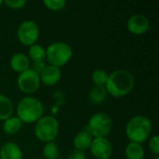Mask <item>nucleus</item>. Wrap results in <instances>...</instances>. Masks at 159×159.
I'll use <instances>...</instances> for the list:
<instances>
[{
    "label": "nucleus",
    "instance_id": "10",
    "mask_svg": "<svg viewBox=\"0 0 159 159\" xmlns=\"http://www.w3.org/2000/svg\"><path fill=\"white\" fill-rule=\"evenodd\" d=\"M127 29L132 34L142 35L149 31L150 21L148 18L143 14H134L128 19Z\"/></svg>",
    "mask_w": 159,
    "mask_h": 159
},
{
    "label": "nucleus",
    "instance_id": "2",
    "mask_svg": "<svg viewBox=\"0 0 159 159\" xmlns=\"http://www.w3.org/2000/svg\"><path fill=\"white\" fill-rule=\"evenodd\" d=\"M152 131L153 125L151 119L142 115L131 117L128 121L125 129L126 136L130 143H136L140 144L149 139Z\"/></svg>",
    "mask_w": 159,
    "mask_h": 159
},
{
    "label": "nucleus",
    "instance_id": "3",
    "mask_svg": "<svg viewBox=\"0 0 159 159\" xmlns=\"http://www.w3.org/2000/svg\"><path fill=\"white\" fill-rule=\"evenodd\" d=\"M44 114V104L37 98L23 97L17 105V116L22 123H36Z\"/></svg>",
    "mask_w": 159,
    "mask_h": 159
},
{
    "label": "nucleus",
    "instance_id": "13",
    "mask_svg": "<svg viewBox=\"0 0 159 159\" xmlns=\"http://www.w3.org/2000/svg\"><path fill=\"white\" fill-rule=\"evenodd\" d=\"M9 64H10V68L18 74H21L25 72L26 70L30 69V66H31L29 58L23 53L14 54L10 58Z\"/></svg>",
    "mask_w": 159,
    "mask_h": 159
},
{
    "label": "nucleus",
    "instance_id": "26",
    "mask_svg": "<svg viewBox=\"0 0 159 159\" xmlns=\"http://www.w3.org/2000/svg\"><path fill=\"white\" fill-rule=\"evenodd\" d=\"M47 64L45 61H36V62H33V66H32V70L34 71L37 75H40L44 69L46 68Z\"/></svg>",
    "mask_w": 159,
    "mask_h": 159
},
{
    "label": "nucleus",
    "instance_id": "24",
    "mask_svg": "<svg viewBox=\"0 0 159 159\" xmlns=\"http://www.w3.org/2000/svg\"><path fill=\"white\" fill-rule=\"evenodd\" d=\"M4 4L11 9H20L27 4V1L26 0H5Z\"/></svg>",
    "mask_w": 159,
    "mask_h": 159
},
{
    "label": "nucleus",
    "instance_id": "29",
    "mask_svg": "<svg viewBox=\"0 0 159 159\" xmlns=\"http://www.w3.org/2000/svg\"><path fill=\"white\" fill-rule=\"evenodd\" d=\"M58 159H65V158H58Z\"/></svg>",
    "mask_w": 159,
    "mask_h": 159
},
{
    "label": "nucleus",
    "instance_id": "1",
    "mask_svg": "<svg viewBox=\"0 0 159 159\" xmlns=\"http://www.w3.org/2000/svg\"><path fill=\"white\" fill-rule=\"evenodd\" d=\"M135 86L133 75L125 69L113 71L108 75L105 89L107 93L114 98H122L131 92Z\"/></svg>",
    "mask_w": 159,
    "mask_h": 159
},
{
    "label": "nucleus",
    "instance_id": "27",
    "mask_svg": "<svg viewBox=\"0 0 159 159\" xmlns=\"http://www.w3.org/2000/svg\"><path fill=\"white\" fill-rule=\"evenodd\" d=\"M3 4H4V1H3V0H0V7H1Z\"/></svg>",
    "mask_w": 159,
    "mask_h": 159
},
{
    "label": "nucleus",
    "instance_id": "11",
    "mask_svg": "<svg viewBox=\"0 0 159 159\" xmlns=\"http://www.w3.org/2000/svg\"><path fill=\"white\" fill-rule=\"evenodd\" d=\"M40 82L48 87L57 85L61 78V69L53 65H47L44 71L39 75Z\"/></svg>",
    "mask_w": 159,
    "mask_h": 159
},
{
    "label": "nucleus",
    "instance_id": "25",
    "mask_svg": "<svg viewBox=\"0 0 159 159\" xmlns=\"http://www.w3.org/2000/svg\"><path fill=\"white\" fill-rule=\"evenodd\" d=\"M87 158V156H86V153L83 152V151H80V150H76V149H74L72 150L67 158L66 159H86Z\"/></svg>",
    "mask_w": 159,
    "mask_h": 159
},
{
    "label": "nucleus",
    "instance_id": "22",
    "mask_svg": "<svg viewBox=\"0 0 159 159\" xmlns=\"http://www.w3.org/2000/svg\"><path fill=\"white\" fill-rule=\"evenodd\" d=\"M44 6L52 11H59L66 7L67 2L65 0H44Z\"/></svg>",
    "mask_w": 159,
    "mask_h": 159
},
{
    "label": "nucleus",
    "instance_id": "17",
    "mask_svg": "<svg viewBox=\"0 0 159 159\" xmlns=\"http://www.w3.org/2000/svg\"><path fill=\"white\" fill-rule=\"evenodd\" d=\"M125 156L127 159H143L145 153L142 144L129 143L125 148Z\"/></svg>",
    "mask_w": 159,
    "mask_h": 159
},
{
    "label": "nucleus",
    "instance_id": "28",
    "mask_svg": "<svg viewBox=\"0 0 159 159\" xmlns=\"http://www.w3.org/2000/svg\"><path fill=\"white\" fill-rule=\"evenodd\" d=\"M155 159H159V157H158V156H157V157H156V158H155Z\"/></svg>",
    "mask_w": 159,
    "mask_h": 159
},
{
    "label": "nucleus",
    "instance_id": "19",
    "mask_svg": "<svg viewBox=\"0 0 159 159\" xmlns=\"http://www.w3.org/2000/svg\"><path fill=\"white\" fill-rule=\"evenodd\" d=\"M27 57L33 62L45 61H46V49L39 44L32 45L28 48V56Z\"/></svg>",
    "mask_w": 159,
    "mask_h": 159
},
{
    "label": "nucleus",
    "instance_id": "23",
    "mask_svg": "<svg viewBox=\"0 0 159 159\" xmlns=\"http://www.w3.org/2000/svg\"><path fill=\"white\" fill-rule=\"evenodd\" d=\"M148 147L150 151L155 154L156 156L159 155V137L157 135H154L149 139L148 142Z\"/></svg>",
    "mask_w": 159,
    "mask_h": 159
},
{
    "label": "nucleus",
    "instance_id": "14",
    "mask_svg": "<svg viewBox=\"0 0 159 159\" xmlns=\"http://www.w3.org/2000/svg\"><path fill=\"white\" fill-rule=\"evenodd\" d=\"M93 137L86 129H84L82 131H79L77 134H75L73 140V144L75 149L85 152L86 150L89 149Z\"/></svg>",
    "mask_w": 159,
    "mask_h": 159
},
{
    "label": "nucleus",
    "instance_id": "16",
    "mask_svg": "<svg viewBox=\"0 0 159 159\" xmlns=\"http://www.w3.org/2000/svg\"><path fill=\"white\" fill-rule=\"evenodd\" d=\"M14 106L12 101L6 95L0 94V121H5L12 116Z\"/></svg>",
    "mask_w": 159,
    "mask_h": 159
},
{
    "label": "nucleus",
    "instance_id": "12",
    "mask_svg": "<svg viewBox=\"0 0 159 159\" xmlns=\"http://www.w3.org/2000/svg\"><path fill=\"white\" fill-rule=\"evenodd\" d=\"M23 154L19 144L8 142L0 148V159H22Z\"/></svg>",
    "mask_w": 159,
    "mask_h": 159
},
{
    "label": "nucleus",
    "instance_id": "6",
    "mask_svg": "<svg viewBox=\"0 0 159 159\" xmlns=\"http://www.w3.org/2000/svg\"><path fill=\"white\" fill-rule=\"evenodd\" d=\"M113 128V120L105 113H97L93 115L87 125L86 130L93 138H106Z\"/></svg>",
    "mask_w": 159,
    "mask_h": 159
},
{
    "label": "nucleus",
    "instance_id": "8",
    "mask_svg": "<svg viewBox=\"0 0 159 159\" xmlns=\"http://www.w3.org/2000/svg\"><path fill=\"white\" fill-rule=\"evenodd\" d=\"M40 77L31 68L26 70L25 72L19 74L17 78V85L19 89L24 94H33L40 87Z\"/></svg>",
    "mask_w": 159,
    "mask_h": 159
},
{
    "label": "nucleus",
    "instance_id": "18",
    "mask_svg": "<svg viewBox=\"0 0 159 159\" xmlns=\"http://www.w3.org/2000/svg\"><path fill=\"white\" fill-rule=\"evenodd\" d=\"M107 90L105 87H100V86H94L90 89L89 92V99L90 102L94 104H100L103 102L107 98Z\"/></svg>",
    "mask_w": 159,
    "mask_h": 159
},
{
    "label": "nucleus",
    "instance_id": "21",
    "mask_svg": "<svg viewBox=\"0 0 159 159\" xmlns=\"http://www.w3.org/2000/svg\"><path fill=\"white\" fill-rule=\"evenodd\" d=\"M109 74L102 69H97L95 70L92 75H91V80L94 84V86H100V87H104L107 79H108Z\"/></svg>",
    "mask_w": 159,
    "mask_h": 159
},
{
    "label": "nucleus",
    "instance_id": "5",
    "mask_svg": "<svg viewBox=\"0 0 159 159\" xmlns=\"http://www.w3.org/2000/svg\"><path fill=\"white\" fill-rule=\"evenodd\" d=\"M73 57L71 46L62 41L51 43L46 49V60L50 65L62 67L67 64Z\"/></svg>",
    "mask_w": 159,
    "mask_h": 159
},
{
    "label": "nucleus",
    "instance_id": "20",
    "mask_svg": "<svg viewBox=\"0 0 159 159\" xmlns=\"http://www.w3.org/2000/svg\"><path fill=\"white\" fill-rule=\"evenodd\" d=\"M42 154L46 159H58L60 158L61 150L56 143L50 142L45 143L42 150Z\"/></svg>",
    "mask_w": 159,
    "mask_h": 159
},
{
    "label": "nucleus",
    "instance_id": "9",
    "mask_svg": "<svg viewBox=\"0 0 159 159\" xmlns=\"http://www.w3.org/2000/svg\"><path fill=\"white\" fill-rule=\"evenodd\" d=\"M89 150L96 159H109L113 154V145L107 138H93Z\"/></svg>",
    "mask_w": 159,
    "mask_h": 159
},
{
    "label": "nucleus",
    "instance_id": "4",
    "mask_svg": "<svg viewBox=\"0 0 159 159\" xmlns=\"http://www.w3.org/2000/svg\"><path fill=\"white\" fill-rule=\"evenodd\" d=\"M60 123L53 116H42L36 123L34 129L35 137L42 143L54 142L59 135Z\"/></svg>",
    "mask_w": 159,
    "mask_h": 159
},
{
    "label": "nucleus",
    "instance_id": "7",
    "mask_svg": "<svg viewBox=\"0 0 159 159\" xmlns=\"http://www.w3.org/2000/svg\"><path fill=\"white\" fill-rule=\"evenodd\" d=\"M17 36L20 44L25 47H30L36 44L40 36V29L37 23L34 20H27L22 21L17 30Z\"/></svg>",
    "mask_w": 159,
    "mask_h": 159
},
{
    "label": "nucleus",
    "instance_id": "15",
    "mask_svg": "<svg viewBox=\"0 0 159 159\" xmlns=\"http://www.w3.org/2000/svg\"><path fill=\"white\" fill-rule=\"evenodd\" d=\"M22 127V122L20 120V118L16 116H10L5 121H3L2 125V130L7 135H15L18 133Z\"/></svg>",
    "mask_w": 159,
    "mask_h": 159
}]
</instances>
